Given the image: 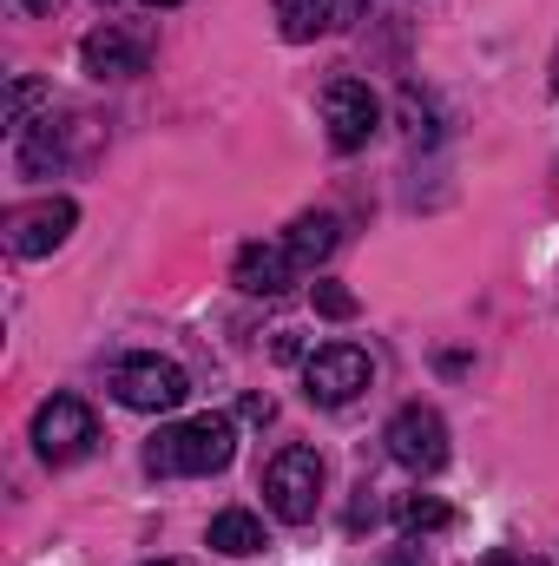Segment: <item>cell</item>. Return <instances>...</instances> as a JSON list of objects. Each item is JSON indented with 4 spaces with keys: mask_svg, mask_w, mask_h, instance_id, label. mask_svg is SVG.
<instances>
[{
    "mask_svg": "<svg viewBox=\"0 0 559 566\" xmlns=\"http://www.w3.org/2000/svg\"><path fill=\"white\" fill-rule=\"evenodd\" d=\"M20 7H27V13H53L60 0H20Z\"/></svg>",
    "mask_w": 559,
    "mask_h": 566,
    "instance_id": "d6986e66",
    "label": "cell"
},
{
    "mask_svg": "<svg viewBox=\"0 0 559 566\" xmlns=\"http://www.w3.org/2000/svg\"><path fill=\"white\" fill-rule=\"evenodd\" d=\"M80 60H86V73H93V80H133V73H145V46L133 40V33H119V27L86 33Z\"/></svg>",
    "mask_w": 559,
    "mask_h": 566,
    "instance_id": "30bf717a",
    "label": "cell"
},
{
    "mask_svg": "<svg viewBox=\"0 0 559 566\" xmlns=\"http://www.w3.org/2000/svg\"><path fill=\"white\" fill-rule=\"evenodd\" d=\"M389 454L409 468V474H434V468H447V422L428 409V402H409L395 422H389Z\"/></svg>",
    "mask_w": 559,
    "mask_h": 566,
    "instance_id": "52a82bcc",
    "label": "cell"
},
{
    "mask_svg": "<svg viewBox=\"0 0 559 566\" xmlns=\"http://www.w3.org/2000/svg\"><path fill=\"white\" fill-rule=\"evenodd\" d=\"M211 547H218V554H264V521H257L251 507H224V514L211 521Z\"/></svg>",
    "mask_w": 559,
    "mask_h": 566,
    "instance_id": "4fadbf2b",
    "label": "cell"
},
{
    "mask_svg": "<svg viewBox=\"0 0 559 566\" xmlns=\"http://www.w3.org/2000/svg\"><path fill=\"white\" fill-rule=\"evenodd\" d=\"M316 310H323L329 323H349V316H356V290H342V283H316Z\"/></svg>",
    "mask_w": 559,
    "mask_h": 566,
    "instance_id": "9a60e30c",
    "label": "cell"
},
{
    "mask_svg": "<svg viewBox=\"0 0 559 566\" xmlns=\"http://www.w3.org/2000/svg\"><path fill=\"white\" fill-rule=\"evenodd\" d=\"M33 106H40V86H33V80H13V106H7V126H13V133H27V113H33Z\"/></svg>",
    "mask_w": 559,
    "mask_h": 566,
    "instance_id": "2e32d148",
    "label": "cell"
},
{
    "mask_svg": "<svg viewBox=\"0 0 559 566\" xmlns=\"http://www.w3.org/2000/svg\"><path fill=\"white\" fill-rule=\"evenodd\" d=\"M145 566H184V560H145Z\"/></svg>",
    "mask_w": 559,
    "mask_h": 566,
    "instance_id": "44dd1931",
    "label": "cell"
},
{
    "mask_svg": "<svg viewBox=\"0 0 559 566\" xmlns=\"http://www.w3.org/2000/svg\"><path fill=\"white\" fill-rule=\"evenodd\" d=\"M323 126H329L336 151H362L376 139V126H382V99L362 80H329L323 86Z\"/></svg>",
    "mask_w": 559,
    "mask_h": 566,
    "instance_id": "277c9868",
    "label": "cell"
},
{
    "mask_svg": "<svg viewBox=\"0 0 559 566\" xmlns=\"http://www.w3.org/2000/svg\"><path fill=\"white\" fill-rule=\"evenodd\" d=\"M113 389H119L126 409H139V416H165V409H178V402L191 396V376H184L171 356H126L119 376H113Z\"/></svg>",
    "mask_w": 559,
    "mask_h": 566,
    "instance_id": "3957f363",
    "label": "cell"
},
{
    "mask_svg": "<svg viewBox=\"0 0 559 566\" xmlns=\"http://www.w3.org/2000/svg\"><path fill=\"white\" fill-rule=\"evenodd\" d=\"M33 448H40V461H73V454H86V448H93V409H86L80 396L40 402V416H33Z\"/></svg>",
    "mask_w": 559,
    "mask_h": 566,
    "instance_id": "ba28073f",
    "label": "cell"
},
{
    "mask_svg": "<svg viewBox=\"0 0 559 566\" xmlns=\"http://www.w3.org/2000/svg\"><path fill=\"white\" fill-rule=\"evenodd\" d=\"M145 7H178V0H145Z\"/></svg>",
    "mask_w": 559,
    "mask_h": 566,
    "instance_id": "ffe728a7",
    "label": "cell"
},
{
    "mask_svg": "<svg viewBox=\"0 0 559 566\" xmlns=\"http://www.w3.org/2000/svg\"><path fill=\"white\" fill-rule=\"evenodd\" d=\"M369 356L356 349V343H329V349H316L309 363H303V382H309V402H323V409H342V402H356L362 389H369Z\"/></svg>",
    "mask_w": 559,
    "mask_h": 566,
    "instance_id": "5b68a950",
    "label": "cell"
},
{
    "mask_svg": "<svg viewBox=\"0 0 559 566\" xmlns=\"http://www.w3.org/2000/svg\"><path fill=\"white\" fill-rule=\"evenodd\" d=\"M382 566H428V554H421V547H395Z\"/></svg>",
    "mask_w": 559,
    "mask_h": 566,
    "instance_id": "ac0fdd59",
    "label": "cell"
},
{
    "mask_svg": "<svg viewBox=\"0 0 559 566\" xmlns=\"http://www.w3.org/2000/svg\"><path fill=\"white\" fill-rule=\"evenodd\" d=\"M395 521H402L409 534H441L454 514H447V501H434V494H409V501L395 507Z\"/></svg>",
    "mask_w": 559,
    "mask_h": 566,
    "instance_id": "5bb4252c",
    "label": "cell"
},
{
    "mask_svg": "<svg viewBox=\"0 0 559 566\" xmlns=\"http://www.w3.org/2000/svg\"><path fill=\"white\" fill-rule=\"evenodd\" d=\"M277 27L283 40H316L329 27H342V7L336 0H277Z\"/></svg>",
    "mask_w": 559,
    "mask_h": 566,
    "instance_id": "7c38bea8",
    "label": "cell"
},
{
    "mask_svg": "<svg viewBox=\"0 0 559 566\" xmlns=\"http://www.w3.org/2000/svg\"><path fill=\"white\" fill-rule=\"evenodd\" d=\"M231 448H238V428L224 416H191V422L165 428L145 461H151V474H218L231 461Z\"/></svg>",
    "mask_w": 559,
    "mask_h": 566,
    "instance_id": "6da1fadb",
    "label": "cell"
},
{
    "mask_svg": "<svg viewBox=\"0 0 559 566\" xmlns=\"http://www.w3.org/2000/svg\"><path fill=\"white\" fill-rule=\"evenodd\" d=\"M494 566H527V560H494Z\"/></svg>",
    "mask_w": 559,
    "mask_h": 566,
    "instance_id": "603a6c76",
    "label": "cell"
},
{
    "mask_svg": "<svg viewBox=\"0 0 559 566\" xmlns=\"http://www.w3.org/2000/svg\"><path fill=\"white\" fill-rule=\"evenodd\" d=\"M73 224H80L73 198L20 205V211H7V251H13V258H46V251H60V244L73 238Z\"/></svg>",
    "mask_w": 559,
    "mask_h": 566,
    "instance_id": "8992f818",
    "label": "cell"
},
{
    "mask_svg": "<svg viewBox=\"0 0 559 566\" xmlns=\"http://www.w3.org/2000/svg\"><path fill=\"white\" fill-rule=\"evenodd\" d=\"M238 416H244V422H271V396H244Z\"/></svg>",
    "mask_w": 559,
    "mask_h": 566,
    "instance_id": "e0dca14e",
    "label": "cell"
},
{
    "mask_svg": "<svg viewBox=\"0 0 559 566\" xmlns=\"http://www.w3.org/2000/svg\"><path fill=\"white\" fill-rule=\"evenodd\" d=\"M336 231H342V224H336L329 211H303V218L289 224V238H283V244H289V258H296L303 271H316V264L336 251Z\"/></svg>",
    "mask_w": 559,
    "mask_h": 566,
    "instance_id": "8fae6325",
    "label": "cell"
},
{
    "mask_svg": "<svg viewBox=\"0 0 559 566\" xmlns=\"http://www.w3.org/2000/svg\"><path fill=\"white\" fill-rule=\"evenodd\" d=\"M264 501L289 527L316 521V501H323V461H316V448H283L277 461L264 468Z\"/></svg>",
    "mask_w": 559,
    "mask_h": 566,
    "instance_id": "7a4b0ae2",
    "label": "cell"
},
{
    "mask_svg": "<svg viewBox=\"0 0 559 566\" xmlns=\"http://www.w3.org/2000/svg\"><path fill=\"white\" fill-rule=\"evenodd\" d=\"M296 277H303V264L289 258V244H244L238 271H231V283L251 290V296H283Z\"/></svg>",
    "mask_w": 559,
    "mask_h": 566,
    "instance_id": "9c48e42d",
    "label": "cell"
},
{
    "mask_svg": "<svg viewBox=\"0 0 559 566\" xmlns=\"http://www.w3.org/2000/svg\"><path fill=\"white\" fill-rule=\"evenodd\" d=\"M553 93H559V60H553Z\"/></svg>",
    "mask_w": 559,
    "mask_h": 566,
    "instance_id": "7402d4cb",
    "label": "cell"
}]
</instances>
